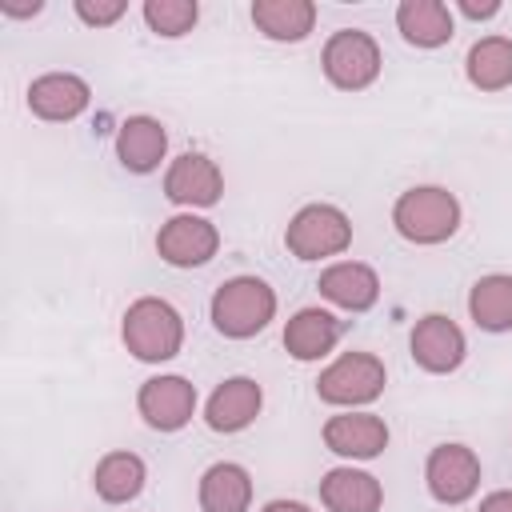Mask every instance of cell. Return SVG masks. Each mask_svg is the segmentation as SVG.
Returning a JSON list of instances; mask_svg holds the SVG:
<instances>
[{
    "label": "cell",
    "mask_w": 512,
    "mask_h": 512,
    "mask_svg": "<svg viewBox=\"0 0 512 512\" xmlns=\"http://www.w3.org/2000/svg\"><path fill=\"white\" fill-rule=\"evenodd\" d=\"M40 8H44L40 0H36V4H24V0H0V12H4V16H36Z\"/></svg>",
    "instance_id": "obj_29"
},
{
    "label": "cell",
    "mask_w": 512,
    "mask_h": 512,
    "mask_svg": "<svg viewBox=\"0 0 512 512\" xmlns=\"http://www.w3.org/2000/svg\"><path fill=\"white\" fill-rule=\"evenodd\" d=\"M460 12H464L468 20H488V16L500 12V0H484V4H476V0H460Z\"/></svg>",
    "instance_id": "obj_27"
},
{
    "label": "cell",
    "mask_w": 512,
    "mask_h": 512,
    "mask_svg": "<svg viewBox=\"0 0 512 512\" xmlns=\"http://www.w3.org/2000/svg\"><path fill=\"white\" fill-rule=\"evenodd\" d=\"M480 512H512V488L488 492V496L480 500Z\"/></svg>",
    "instance_id": "obj_28"
},
{
    "label": "cell",
    "mask_w": 512,
    "mask_h": 512,
    "mask_svg": "<svg viewBox=\"0 0 512 512\" xmlns=\"http://www.w3.org/2000/svg\"><path fill=\"white\" fill-rule=\"evenodd\" d=\"M316 288L324 300H332L336 308H348V312H368L380 300V276L360 260H340V264L324 268Z\"/></svg>",
    "instance_id": "obj_15"
},
{
    "label": "cell",
    "mask_w": 512,
    "mask_h": 512,
    "mask_svg": "<svg viewBox=\"0 0 512 512\" xmlns=\"http://www.w3.org/2000/svg\"><path fill=\"white\" fill-rule=\"evenodd\" d=\"M464 72L472 80V88L480 92H500L512 84V40L508 36H484L468 48L464 56Z\"/></svg>",
    "instance_id": "obj_23"
},
{
    "label": "cell",
    "mask_w": 512,
    "mask_h": 512,
    "mask_svg": "<svg viewBox=\"0 0 512 512\" xmlns=\"http://www.w3.org/2000/svg\"><path fill=\"white\" fill-rule=\"evenodd\" d=\"M320 500L328 512H380L384 488L372 472L360 468H332L320 480Z\"/></svg>",
    "instance_id": "obj_17"
},
{
    "label": "cell",
    "mask_w": 512,
    "mask_h": 512,
    "mask_svg": "<svg viewBox=\"0 0 512 512\" xmlns=\"http://www.w3.org/2000/svg\"><path fill=\"white\" fill-rule=\"evenodd\" d=\"M124 12H128L124 0H76V16H80L84 24H92V28H108V24H116Z\"/></svg>",
    "instance_id": "obj_26"
},
{
    "label": "cell",
    "mask_w": 512,
    "mask_h": 512,
    "mask_svg": "<svg viewBox=\"0 0 512 512\" xmlns=\"http://www.w3.org/2000/svg\"><path fill=\"white\" fill-rule=\"evenodd\" d=\"M408 348H412V360L432 376L456 372L464 364V352H468L460 324L452 316H444V312H428L424 320H416Z\"/></svg>",
    "instance_id": "obj_10"
},
{
    "label": "cell",
    "mask_w": 512,
    "mask_h": 512,
    "mask_svg": "<svg viewBox=\"0 0 512 512\" xmlns=\"http://www.w3.org/2000/svg\"><path fill=\"white\" fill-rule=\"evenodd\" d=\"M396 28L416 48H440L456 36V20H452L448 4H440V0H400Z\"/></svg>",
    "instance_id": "obj_18"
},
{
    "label": "cell",
    "mask_w": 512,
    "mask_h": 512,
    "mask_svg": "<svg viewBox=\"0 0 512 512\" xmlns=\"http://www.w3.org/2000/svg\"><path fill=\"white\" fill-rule=\"evenodd\" d=\"M144 20H148V28L156 36L176 40V36H184V32L196 28L200 4L196 0H144Z\"/></svg>",
    "instance_id": "obj_25"
},
{
    "label": "cell",
    "mask_w": 512,
    "mask_h": 512,
    "mask_svg": "<svg viewBox=\"0 0 512 512\" xmlns=\"http://www.w3.org/2000/svg\"><path fill=\"white\" fill-rule=\"evenodd\" d=\"M324 444L348 460H372L388 448V424L372 412H340L324 424Z\"/></svg>",
    "instance_id": "obj_14"
},
{
    "label": "cell",
    "mask_w": 512,
    "mask_h": 512,
    "mask_svg": "<svg viewBox=\"0 0 512 512\" xmlns=\"http://www.w3.org/2000/svg\"><path fill=\"white\" fill-rule=\"evenodd\" d=\"M248 504H252L248 468L220 460L200 476V508L204 512H248Z\"/></svg>",
    "instance_id": "obj_21"
},
{
    "label": "cell",
    "mask_w": 512,
    "mask_h": 512,
    "mask_svg": "<svg viewBox=\"0 0 512 512\" xmlns=\"http://www.w3.org/2000/svg\"><path fill=\"white\" fill-rule=\"evenodd\" d=\"M320 64H324V76L336 88L360 92L380 76V44L360 28H340V32L328 36Z\"/></svg>",
    "instance_id": "obj_6"
},
{
    "label": "cell",
    "mask_w": 512,
    "mask_h": 512,
    "mask_svg": "<svg viewBox=\"0 0 512 512\" xmlns=\"http://www.w3.org/2000/svg\"><path fill=\"white\" fill-rule=\"evenodd\" d=\"M164 152H168V132L156 116H128L116 128V156L128 172L144 176V172L160 168Z\"/></svg>",
    "instance_id": "obj_16"
},
{
    "label": "cell",
    "mask_w": 512,
    "mask_h": 512,
    "mask_svg": "<svg viewBox=\"0 0 512 512\" xmlns=\"http://www.w3.org/2000/svg\"><path fill=\"white\" fill-rule=\"evenodd\" d=\"M216 248H220L216 224L204 220V216H192V212L164 220L160 232H156V252L172 268H200L216 256Z\"/></svg>",
    "instance_id": "obj_8"
},
{
    "label": "cell",
    "mask_w": 512,
    "mask_h": 512,
    "mask_svg": "<svg viewBox=\"0 0 512 512\" xmlns=\"http://www.w3.org/2000/svg\"><path fill=\"white\" fill-rule=\"evenodd\" d=\"M424 484L440 504H464L480 488V456L468 444H436L424 460Z\"/></svg>",
    "instance_id": "obj_7"
},
{
    "label": "cell",
    "mask_w": 512,
    "mask_h": 512,
    "mask_svg": "<svg viewBox=\"0 0 512 512\" xmlns=\"http://www.w3.org/2000/svg\"><path fill=\"white\" fill-rule=\"evenodd\" d=\"M144 480H148V468H144V460L136 452H108V456H100V464L92 472V488H96V496L104 504L136 500Z\"/></svg>",
    "instance_id": "obj_22"
},
{
    "label": "cell",
    "mask_w": 512,
    "mask_h": 512,
    "mask_svg": "<svg viewBox=\"0 0 512 512\" xmlns=\"http://www.w3.org/2000/svg\"><path fill=\"white\" fill-rule=\"evenodd\" d=\"M92 100V88L84 76L76 72H44L28 84V108L32 116L40 120H52V124H64V120H76Z\"/></svg>",
    "instance_id": "obj_12"
},
{
    "label": "cell",
    "mask_w": 512,
    "mask_h": 512,
    "mask_svg": "<svg viewBox=\"0 0 512 512\" xmlns=\"http://www.w3.org/2000/svg\"><path fill=\"white\" fill-rule=\"evenodd\" d=\"M120 336H124V348L144 360V364H164L180 352L184 344V320L180 312L160 300V296H140L128 304L124 312V324H120Z\"/></svg>",
    "instance_id": "obj_2"
},
{
    "label": "cell",
    "mask_w": 512,
    "mask_h": 512,
    "mask_svg": "<svg viewBox=\"0 0 512 512\" xmlns=\"http://www.w3.org/2000/svg\"><path fill=\"white\" fill-rule=\"evenodd\" d=\"M224 192V172L216 160H208L204 152H184L168 164L164 172V196L172 204H188V208H212Z\"/></svg>",
    "instance_id": "obj_11"
},
{
    "label": "cell",
    "mask_w": 512,
    "mask_h": 512,
    "mask_svg": "<svg viewBox=\"0 0 512 512\" xmlns=\"http://www.w3.org/2000/svg\"><path fill=\"white\" fill-rule=\"evenodd\" d=\"M336 340H340V320L324 308H300L284 324V348L296 360H320L336 348Z\"/></svg>",
    "instance_id": "obj_19"
},
{
    "label": "cell",
    "mask_w": 512,
    "mask_h": 512,
    "mask_svg": "<svg viewBox=\"0 0 512 512\" xmlns=\"http://www.w3.org/2000/svg\"><path fill=\"white\" fill-rule=\"evenodd\" d=\"M208 316L220 336L248 340L256 332H264L268 320L276 316V292L260 276H232L212 292Z\"/></svg>",
    "instance_id": "obj_1"
},
{
    "label": "cell",
    "mask_w": 512,
    "mask_h": 512,
    "mask_svg": "<svg viewBox=\"0 0 512 512\" xmlns=\"http://www.w3.org/2000/svg\"><path fill=\"white\" fill-rule=\"evenodd\" d=\"M260 512H312V508L300 504V500H268Z\"/></svg>",
    "instance_id": "obj_30"
},
{
    "label": "cell",
    "mask_w": 512,
    "mask_h": 512,
    "mask_svg": "<svg viewBox=\"0 0 512 512\" xmlns=\"http://www.w3.org/2000/svg\"><path fill=\"white\" fill-rule=\"evenodd\" d=\"M468 312H472L476 328L508 332L512 328V276H504V272L480 276L468 292Z\"/></svg>",
    "instance_id": "obj_24"
},
{
    "label": "cell",
    "mask_w": 512,
    "mask_h": 512,
    "mask_svg": "<svg viewBox=\"0 0 512 512\" xmlns=\"http://www.w3.org/2000/svg\"><path fill=\"white\" fill-rule=\"evenodd\" d=\"M388 384L384 360L372 352H344L340 360H332L320 380H316V396L324 404L336 408H356V404H372Z\"/></svg>",
    "instance_id": "obj_5"
},
{
    "label": "cell",
    "mask_w": 512,
    "mask_h": 512,
    "mask_svg": "<svg viewBox=\"0 0 512 512\" xmlns=\"http://www.w3.org/2000/svg\"><path fill=\"white\" fill-rule=\"evenodd\" d=\"M136 408L148 428L156 432H180L196 412V384L184 376H152L136 392Z\"/></svg>",
    "instance_id": "obj_9"
},
{
    "label": "cell",
    "mask_w": 512,
    "mask_h": 512,
    "mask_svg": "<svg viewBox=\"0 0 512 512\" xmlns=\"http://www.w3.org/2000/svg\"><path fill=\"white\" fill-rule=\"evenodd\" d=\"M264 392L252 376H228L204 404V420L212 432H244L260 416Z\"/></svg>",
    "instance_id": "obj_13"
},
{
    "label": "cell",
    "mask_w": 512,
    "mask_h": 512,
    "mask_svg": "<svg viewBox=\"0 0 512 512\" xmlns=\"http://www.w3.org/2000/svg\"><path fill=\"white\" fill-rule=\"evenodd\" d=\"M284 244L296 260H324V256H340L352 244V220L336 208V204H304L288 228H284Z\"/></svg>",
    "instance_id": "obj_4"
},
{
    "label": "cell",
    "mask_w": 512,
    "mask_h": 512,
    "mask_svg": "<svg viewBox=\"0 0 512 512\" xmlns=\"http://www.w3.org/2000/svg\"><path fill=\"white\" fill-rule=\"evenodd\" d=\"M392 224L412 244H444L460 228V200L440 184H420L396 196Z\"/></svg>",
    "instance_id": "obj_3"
},
{
    "label": "cell",
    "mask_w": 512,
    "mask_h": 512,
    "mask_svg": "<svg viewBox=\"0 0 512 512\" xmlns=\"http://www.w3.org/2000/svg\"><path fill=\"white\" fill-rule=\"evenodd\" d=\"M252 24L280 44H296L316 28V4L312 0H256Z\"/></svg>",
    "instance_id": "obj_20"
}]
</instances>
